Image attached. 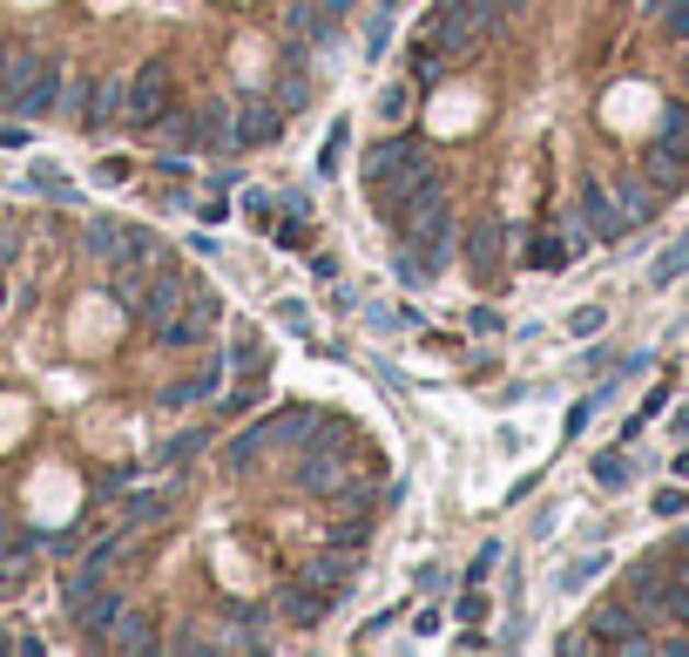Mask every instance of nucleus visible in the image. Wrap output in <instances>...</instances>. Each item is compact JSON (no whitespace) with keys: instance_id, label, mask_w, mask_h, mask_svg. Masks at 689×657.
Returning a JSON list of instances; mask_svg holds the SVG:
<instances>
[{"instance_id":"f257e3e1","label":"nucleus","mask_w":689,"mask_h":657,"mask_svg":"<svg viewBox=\"0 0 689 657\" xmlns=\"http://www.w3.org/2000/svg\"><path fill=\"white\" fill-rule=\"evenodd\" d=\"M190 285H203V279L190 272V264H183V258H170V251H156V264H149V279H142V292L129 298V313H136V319H142V326L156 332V326H162V319H170V313H176V305L190 298Z\"/></svg>"},{"instance_id":"f03ea898","label":"nucleus","mask_w":689,"mask_h":657,"mask_svg":"<svg viewBox=\"0 0 689 657\" xmlns=\"http://www.w3.org/2000/svg\"><path fill=\"white\" fill-rule=\"evenodd\" d=\"M217 326H223V298L203 292V285H190V298L156 326V346H162V353H190V346H203Z\"/></svg>"},{"instance_id":"7ed1b4c3","label":"nucleus","mask_w":689,"mask_h":657,"mask_svg":"<svg viewBox=\"0 0 689 657\" xmlns=\"http://www.w3.org/2000/svg\"><path fill=\"white\" fill-rule=\"evenodd\" d=\"M81 251H89L95 264H115V258H156V230L149 224H129V217H89V230H81Z\"/></svg>"},{"instance_id":"20e7f679","label":"nucleus","mask_w":689,"mask_h":657,"mask_svg":"<svg viewBox=\"0 0 689 657\" xmlns=\"http://www.w3.org/2000/svg\"><path fill=\"white\" fill-rule=\"evenodd\" d=\"M358 177H365V183H426L433 163H426V149H420L413 136H372Z\"/></svg>"},{"instance_id":"39448f33","label":"nucleus","mask_w":689,"mask_h":657,"mask_svg":"<svg viewBox=\"0 0 689 657\" xmlns=\"http://www.w3.org/2000/svg\"><path fill=\"white\" fill-rule=\"evenodd\" d=\"M561 230H567V238H575V245L588 251V245H616L629 224H622V211H616V190L588 183L582 197H575V211H567V224H561Z\"/></svg>"},{"instance_id":"423d86ee","label":"nucleus","mask_w":689,"mask_h":657,"mask_svg":"<svg viewBox=\"0 0 689 657\" xmlns=\"http://www.w3.org/2000/svg\"><path fill=\"white\" fill-rule=\"evenodd\" d=\"M582 650H648V631H635L642 616L622 603V597H608V603H595L588 616H582Z\"/></svg>"},{"instance_id":"0eeeda50","label":"nucleus","mask_w":689,"mask_h":657,"mask_svg":"<svg viewBox=\"0 0 689 657\" xmlns=\"http://www.w3.org/2000/svg\"><path fill=\"white\" fill-rule=\"evenodd\" d=\"M291 454H298V461H291V488H298V495L332 501V495H345V488H352L345 454H332V448H291Z\"/></svg>"},{"instance_id":"6e6552de","label":"nucleus","mask_w":689,"mask_h":657,"mask_svg":"<svg viewBox=\"0 0 689 657\" xmlns=\"http://www.w3.org/2000/svg\"><path fill=\"white\" fill-rule=\"evenodd\" d=\"M61 95H68V89H61V61H55V55L41 61L21 89H0L8 115H21V123H34V115H55V109H61Z\"/></svg>"},{"instance_id":"1a4fd4ad","label":"nucleus","mask_w":689,"mask_h":657,"mask_svg":"<svg viewBox=\"0 0 689 657\" xmlns=\"http://www.w3.org/2000/svg\"><path fill=\"white\" fill-rule=\"evenodd\" d=\"M122 115H129L136 129H156L162 115H170V68L149 61L136 82H122Z\"/></svg>"},{"instance_id":"9d476101","label":"nucleus","mask_w":689,"mask_h":657,"mask_svg":"<svg viewBox=\"0 0 689 657\" xmlns=\"http://www.w3.org/2000/svg\"><path fill=\"white\" fill-rule=\"evenodd\" d=\"M68 102L81 115V129L102 136L115 115H122V82H108V75H89V82H68Z\"/></svg>"},{"instance_id":"9b49d317","label":"nucleus","mask_w":689,"mask_h":657,"mask_svg":"<svg viewBox=\"0 0 689 657\" xmlns=\"http://www.w3.org/2000/svg\"><path fill=\"white\" fill-rule=\"evenodd\" d=\"M332 610H338V603L324 597V590H311L305 576H291V584L271 590V616H284V624H305V631H311V624H324Z\"/></svg>"},{"instance_id":"f8f14e48","label":"nucleus","mask_w":689,"mask_h":657,"mask_svg":"<svg viewBox=\"0 0 689 657\" xmlns=\"http://www.w3.org/2000/svg\"><path fill=\"white\" fill-rule=\"evenodd\" d=\"M277 136H284V109L264 102V95H243V102H237L230 143H237V149H264V143H277Z\"/></svg>"},{"instance_id":"ddd939ff","label":"nucleus","mask_w":689,"mask_h":657,"mask_svg":"<svg viewBox=\"0 0 689 657\" xmlns=\"http://www.w3.org/2000/svg\"><path fill=\"white\" fill-rule=\"evenodd\" d=\"M298 576H305L311 590H324L332 603H345V590L358 584V556H352V550H318V556H311Z\"/></svg>"},{"instance_id":"4468645a","label":"nucleus","mask_w":689,"mask_h":657,"mask_svg":"<svg viewBox=\"0 0 689 657\" xmlns=\"http://www.w3.org/2000/svg\"><path fill=\"white\" fill-rule=\"evenodd\" d=\"M190 123H196V149H223V157H230V129H237V102L230 95H210V102H196L190 109Z\"/></svg>"},{"instance_id":"2eb2a0df","label":"nucleus","mask_w":689,"mask_h":657,"mask_svg":"<svg viewBox=\"0 0 689 657\" xmlns=\"http://www.w3.org/2000/svg\"><path fill=\"white\" fill-rule=\"evenodd\" d=\"M284 34L305 42V48H324L338 34V14L324 8V0H291V8H284Z\"/></svg>"},{"instance_id":"dca6fc26","label":"nucleus","mask_w":689,"mask_h":657,"mask_svg":"<svg viewBox=\"0 0 689 657\" xmlns=\"http://www.w3.org/2000/svg\"><path fill=\"white\" fill-rule=\"evenodd\" d=\"M183 509V488H142V495H129V501H122V529H162V522H170Z\"/></svg>"},{"instance_id":"f3484780","label":"nucleus","mask_w":689,"mask_h":657,"mask_svg":"<svg viewBox=\"0 0 689 657\" xmlns=\"http://www.w3.org/2000/svg\"><path fill=\"white\" fill-rule=\"evenodd\" d=\"M122 610H129V603H122V590H108V584H95L81 603H68V616H74L81 631H89V644H102V637L115 631V616H122Z\"/></svg>"},{"instance_id":"a211bd4d","label":"nucleus","mask_w":689,"mask_h":657,"mask_svg":"<svg viewBox=\"0 0 689 657\" xmlns=\"http://www.w3.org/2000/svg\"><path fill=\"white\" fill-rule=\"evenodd\" d=\"M575 251H582V245L567 238V230H535V238H527V251H520V264H527V272H561Z\"/></svg>"},{"instance_id":"6ab92c4d","label":"nucleus","mask_w":689,"mask_h":657,"mask_svg":"<svg viewBox=\"0 0 689 657\" xmlns=\"http://www.w3.org/2000/svg\"><path fill=\"white\" fill-rule=\"evenodd\" d=\"M642 177L669 197V190H682V183H689V157H682V149H669V143L656 136V143H648V157H642Z\"/></svg>"},{"instance_id":"aec40b11","label":"nucleus","mask_w":689,"mask_h":657,"mask_svg":"<svg viewBox=\"0 0 689 657\" xmlns=\"http://www.w3.org/2000/svg\"><path fill=\"white\" fill-rule=\"evenodd\" d=\"M656 204H663V190L648 183V177H622V183H616V211H622V224H648V217H656Z\"/></svg>"},{"instance_id":"412c9836","label":"nucleus","mask_w":689,"mask_h":657,"mask_svg":"<svg viewBox=\"0 0 689 657\" xmlns=\"http://www.w3.org/2000/svg\"><path fill=\"white\" fill-rule=\"evenodd\" d=\"M217 386H223V366H203L190 380H170L162 386V407H196V400H217Z\"/></svg>"},{"instance_id":"4be33fe9","label":"nucleus","mask_w":689,"mask_h":657,"mask_svg":"<svg viewBox=\"0 0 689 657\" xmlns=\"http://www.w3.org/2000/svg\"><path fill=\"white\" fill-rule=\"evenodd\" d=\"M102 644H108V650H162V637L149 631V616H136V610H122L115 631H108Z\"/></svg>"},{"instance_id":"5701e85b","label":"nucleus","mask_w":689,"mask_h":657,"mask_svg":"<svg viewBox=\"0 0 689 657\" xmlns=\"http://www.w3.org/2000/svg\"><path fill=\"white\" fill-rule=\"evenodd\" d=\"M372 535H379L372 516H338V522H324V550H352V556H358Z\"/></svg>"},{"instance_id":"b1692460","label":"nucleus","mask_w":689,"mask_h":657,"mask_svg":"<svg viewBox=\"0 0 689 657\" xmlns=\"http://www.w3.org/2000/svg\"><path fill=\"white\" fill-rule=\"evenodd\" d=\"M27 183H34V197H48V204H81V190H74V177L61 163H34Z\"/></svg>"},{"instance_id":"393cba45","label":"nucleus","mask_w":689,"mask_h":657,"mask_svg":"<svg viewBox=\"0 0 689 657\" xmlns=\"http://www.w3.org/2000/svg\"><path fill=\"white\" fill-rule=\"evenodd\" d=\"M588 475H595V488H608V495H622V488L635 482V461H629L622 448H608V454H595V461H588Z\"/></svg>"},{"instance_id":"a878e982","label":"nucleus","mask_w":689,"mask_h":657,"mask_svg":"<svg viewBox=\"0 0 689 657\" xmlns=\"http://www.w3.org/2000/svg\"><path fill=\"white\" fill-rule=\"evenodd\" d=\"M41 61H48V55H34V48H21V42H0V89H21Z\"/></svg>"},{"instance_id":"bb28decb","label":"nucleus","mask_w":689,"mask_h":657,"mask_svg":"<svg viewBox=\"0 0 689 657\" xmlns=\"http://www.w3.org/2000/svg\"><path fill=\"white\" fill-rule=\"evenodd\" d=\"M494 245H501V224L494 217H480L467 230V264H473V279H486V264H494Z\"/></svg>"},{"instance_id":"cd10ccee","label":"nucleus","mask_w":689,"mask_h":657,"mask_svg":"<svg viewBox=\"0 0 689 657\" xmlns=\"http://www.w3.org/2000/svg\"><path fill=\"white\" fill-rule=\"evenodd\" d=\"M203 448H210V428H183V434L162 441V454H156V461H170V468H190V461H196Z\"/></svg>"},{"instance_id":"c85d7f7f","label":"nucleus","mask_w":689,"mask_h":657,"mask_svg":"<svg viewBox=\"0 0 689 657\" xmlns=\"http://www.w3.org/2000/svg\"><path fill=\"white\" fill-rule=\"evenodd\" d=\"M601 569H608V556H601V550H595V556H575V563H567V569L554 576V590H561V597H575V590H588V584H595Z\"/></svg>"},{"instance_id":"c756f323","label":"nucleus","mask_w":689,"mask_h":657,"mask_svg":"<svg viewBox=\"0 0 689 657\" xmlns=\"http://www.w3.org/2000/svg\"><path fill=\"white\" fill-rule=\"evenodd\" d=\"M345 136H352V123L338 115V123H332V136L318 143V177H324V183H332V177L345 170Z\"/></svg>"},{"instance_id":"7c9ffc66","label":"nucleus","mask_w":689,"mask_h":657,"mask_svg":"<svg viewBox=\"0 0 689 657\" xmlns=\"http://www.w3.org/2000/svg\"><path fill=\"white\" fill-rule=\"evenodd\" d=\"M642 8L663 21V34H669V42H682V48H689V0H642Z\"/></svg>"},{"instance_id":"2f4dec72","label":"nucleus","mask_w":689,"mask_h":657,"mask_svg":"<svg viewBox=\"0 0 689 657\" xmlns=\"http://www.w3.org/2000/svg\"><path fill=\"white\" fill-rule=\"evenodd\" d=\"M682 272H689V238H676V245H669V251H663L656 264H648V285L663 292V285H676Z\"/></svg>"},{"instance_id":"473e14b6","label":"nucleus","mask_w":689,"mask_h":657,"mask_svg":"<svg viewBox=\"0 0 689 657\" xmlns=\"http://www.w3.org/2000/svg\"><path fill=\"white\" fill-rule=\"evenodd\" d=\"M264 366V346H257V326H237V346H230V373H257Z\"/></svg>"},{"instance_id":"72a5a7b5","label":"nucleus","mask_w":689,"mask_h":657,"mask_svg":"<svg viewBox=\"0 0 689 657\" xmlns=\"http://www.w3.org/2000/svg\"><path fill=\"white\" fill-rule=\"evenodd\" d=\"M156 143H162V149H196V123H190V115H176V109H170V115H162V123H156Z\"/></svg>"},{"instance_id":"f704fd0d","label":"nucleus","mask_w":689,"mask_h":657,"mask_svg":"<svg viewBox=\"0 0 689 657\" xmlns=\"http://www.w3.org/2000/svg\"><path fill=\"white\" fill-rule=\"evenodd\" d=\"M446 68H453V55H446V48H433V42L413 48V82H439Z\"/></svg>"},{"instance_id":"c9c22d12","label":"nucleus","mask_w":689,"mask_h":657,"mask_svg":"<svg viewBox=\"0 0 689 657\" xmlns=\"http://www.w3.org/2000/svg\"><path fill=\"white\" fill-rule=\"evenodd\" d=\"M494 563H501V543H494V535H486V543L473 550V563L460 569V584H486V576H494Z\"/></svg>"},{"instance_id":"e433bc0d","label":"nucleus","mask_w":689,"mask_h":657,"mask_svg":"<svg viewBox=\"0 0 689 657\" xmlns=\"http://www.w3.org/2000/svg\"><path fill=\"white\" fill-rule=\"evenodd\" d=\"M405 102H413V89H405V82H392V89H379V123H399V115H405Z\"/></svg>"},{"instance_id":"4c0bfd02","label":"nucleus","mask_w":689,"mask_h":657,"mask_svg":"<svg viewBox=\"0 0 689 657\" xmlns=\"http://www.w3.org/2000/svg\"><path fill=\"white\" fill-rule=\"evenodd\" d=\"M486 584H467V597H460V624H486Z\"/></svg>"},{"instance_id":"58836bf2","label":"nucleus","mask_w":689,"mask_h":657,"mask_svg":"<svg viewBox=\"0 0 689 657\" xmlns=\"http://www.w3.org/2000/svg\"><path fill=\"white\" fill-rule=\"evenodd\" d=\"M386 48H392V14L379 8V21L365 27V55H386Z\"/></svg>"},{"instance_id":"ea45409f","label":"nucleus","mask_w":689,"mask_h":657,"mask_svg":"<svg viewBox=\"0 0 689 657\" xmlns=\"http://www.w3.org/2000/svg\"><path fill=\"white\" fill-rule=\"evenodd\" d=\"M663 556H669V569L689 584V529H676V535H669V550H663Z\"/></svg>"},{"instance_id":"a19ab883","label":"nucleus","mask_w":689,"mask_h":657,"mask_svg":"<svg viewBox=\"0 0 689 657\" xmlns=\"http://www.w3.org/2000/svg\"><path fill=\"white\" fill-rule=\"evenodd\" d=\"M95 183H102V190H115V183H129V163H122V157H102V163H95Z\"/></svg>"},{"instance_id":"79ce46f5","label":"nucleus","mask_w":689,"mask_h":657,"mask_svg":"<svg viewBox=\"0 0 689 657\" xmlns=\"http://www.w3.org/2000/svg\"><path fill=\"white\" fill-rule=\"evenodd\" d=\"M413 584H420V590H433V597H439V590H446V584H453V576H446V569H439V563H420V569H413Z\"/></svg>"},{"instance_id":"37998d69","label":"nucleus","mask_w":689,"mask_h":657,"mask_svg":"<svg viewBox=\"0 0 689 657\" xmlns=\"http://www.w3.org/2000/svg\"><path fill=\"white\" fill-rule=\"evenodd\" d=\"M567 332H575V339L601 332V305H582V313H575V319H567Z\"/></svg>"},{"instance_id":"c03bdc74","label":"nucleus","mask_w":689,"mask_h":657,"mask_svg":"<svg viewBox=\"0 0 689 657\" xmlns=\"http://www.w3.org/2000/svg\"><path fill=\"white\" fill-rule=\"evenodd\" d=\"M277 319H284V326H291V332H311V313H305V305H298V298H284V305H277Z\"/></svg>"},{"instance_id":"a18cd8bd","label":"nucleus","mask_w":689,"mask_h":657,"mask_svg":"<svg viewBox=\"0 0 689 657\" xmlns=\"http://www.w3.org/2000/svg\"><path fill=\"white\" fill-rule=\"evenodd\" d=\"M243 217H251L257 230H271V204H264V190H251V197H243Z\"/></svg>"},{"instance_id":"49530a36","label":"nucleus","mask_w":689,"mask_h":657,"mask_svg":"<svg viewBox=\"0 0 689 657\" xmlns=\"http://www.w3.org/2000/svg\"><path fill=\"white\" fill-rule=\"evenodd\" d=\"M439 624H446V616H439V603H420V616H413V631H420V637H439Z\"/></svg>"},{"instance_id":"de8ad7c7","label":"nucleus","mask_w":689,"mask_h":657,"mask_svg":"<svg viewBox=\"0 0 689 657\" xmlns=\"http://www.w3.org/2000/svg\"><path fill=\"white\" fill-rule=\"evenodd\" d=\"M277 245H291V251H305V211H291V224L277 230Z\"/></svg>"},{"instance_id":"09e8293b","label":"nucleus","mask_w":689,"mask_h":657,"mask_svg":"<svg viewBox=\"0 0 689 657\" xmlns=\"http://www.w3.org/2000/svg\"><path fill=\"white\" fill-rule=\"evenodd\" d=\"M682 509H689L682 488H663V495H656V516H682Z\"/></svg>"},{"instance_id":"8fccbe9b","label":"nucleus","mask_w":689,"mask_h":657,"mask_svg":"<svg viewBox=\"0 0 689 657\" xmlns=\"http://www.w3.org/2000/svg\"><path fill=\"white\" fill-rule=\"evenodd\" d=\"M21 420H27L21 400H8V414H0V441H14V434H21Z\"/></svg>"},{"instance_id":"3c124183","label":"nucleus","mask_w":689,"mask_h":657,"mask_svg":"<svg viewBox=\"0 0 689 657\" xmlns=\"http://www.w3.org/2000/svg\"><path fill=\"white\" fill-rule=\"evenodd\" d=\"M467 326H473V332H501V313H486V305H473V313H467Z\"/></svg>"},{"instance_id":"603ef678","label":"nucleus","mask_w":689,"mask_h":657,"mask_svg":"<svg viewBox=\"0 0 689 657\" xmlns=\"http://www.w3.org/2000/svg\"><path fill=\"white\" fill-rule=\"evenodd\" d=\"M27 143H34V136H27L21 123H0V149H27Z\"/></svg>"},{"instance_id":"864d4df0","label":"nucleus","mask_w":689,"mask_h":657,"mask_svg":"<svg viewBox=\"0 0 689 657\" xmlns=\"http://www.w3.org/2000/svg\"><path fill=\"white\" fill-rule=\"evenodd\" d=\"M8 258H14V230H8V224H0V264H8Z\"/></svg>"},{"instance_id":"5fc2aeb1","label":"nucleus","mask_w":689,"mask_h":657,"mask_svg":"<svg viewBox=\"0 0 689 657\" xmlns=\"http://www.w3.org/2000/svg\"><path fill=\"white\" fill-rule=\"evenodd\" d=\"M669 468H676V475H682V482H689V448H682V454H676V461H669Z\"/></svg>"},{"instance_id":"6e6d98bb","label":"nucleus","mask_w":689,"mask_h":657,"mask_svg":"<svg viewBox=\"0 0 689 657\" xmlns=\"http://www.w3.org/2000/svg\"><path fill=\"white\" fill-rule=\"evenodd\" d=\"M682 89H689V68H682Z\"/></svg>"},{"instance_id":"4d7b16f0","label":"nucleus","mask_w":689,"mask_h":657,"mask_svg":"<svg viewBox=\"0 0 689 657\" xmlns=\"http://www.w3.org/2000/svg\"><path fill=\"white\" fill-rule=\"evenodd\" d=\"M514 8H520V0H514Z\"/></svg>"}]
</instances>
